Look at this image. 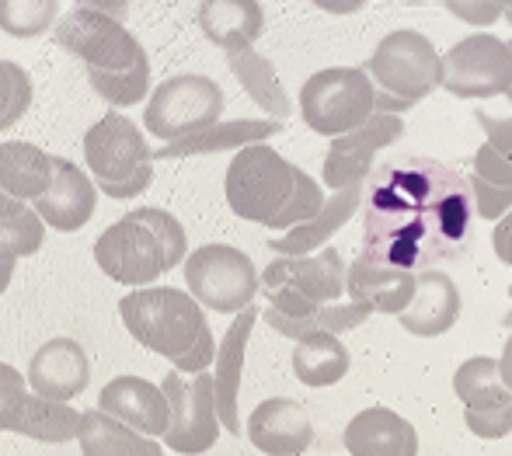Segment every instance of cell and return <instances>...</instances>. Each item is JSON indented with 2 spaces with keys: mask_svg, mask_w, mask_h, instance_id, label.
Segmentation results:
<instances>
[{
  "mask_svg": "<svg viewBox=\"0 0 512 456\" xmlns=\"http://www.w3.org/2000/svg\"><path fill=\"white\" fill-rule=\"evenodd\" d=\"M471 182L432 157H401L373 171L363 195L359 258L422 272L450 262L471 241Z\"/></svg>",
  "mask_w": 512,
  "mask_h": 456,
  "instance_id": "cell-1",
  "label": "cell"
},
{
  "mask_svg": "<svg viewBox=\"0 0 512 456\" xmlns=\"http://www.w3.org/2000/svg\"><path fill=\"white\" fill-rule=\"evenodd\" d=\"M119 317L136 345L178 363L209 328L206 307L192 293L171 286H143L119 300Z\"/></svg>",
  "mask_w": 512,
  "mask_h": 456,
  "instance_id": "cell-2",
  "label": "cell"
},
{
  "mask_svg": "<svg viewBox=\"0 0 512 456\" xmlns=\"http://www.w3.org/2000/svg\"><path fill=\"white\" fill-rule=\"evenodd\" d=\"M84 161L98 192L115 202L140 199L154 182V150L147 143V129L126 119L119 108H108L95 126H88Z\"/></svg>",
  "mask_w": 512,
  "mask_h": 456,
  "instance_id": "cell-3",
  "label": "cell"
},
{
  "mask_svg": "<svg viewBox=\"0 0 512 456\" xmlns=\"http://www.w3.org/2000/svg\"><path fill=\"white\" fill-rule=\"evenodd\" d=\"M363 70L380 91V112L401 115L439 88L443 56L436 53L429 35L415 32V28H398L377 42Z\"/></svg>",
  "mask_w": 512,
  "mask_h": 456,
  "instance_id": "cell-4",
  "label": "cell"
},
{
  "mask_svg": "<svg viewBox=\"0 0 512 456\" xmlns=\"http://www.w3.org/2000/svg\"><path fill=\"white\" fill-rule=\"evenodd\" d=\"M297 178V164H290L269 143L241 147L227 168V182H223L230 213L272 230L297 192Z\"/></svg>",
  "mask_w": 512,
  "mask_h": 456,
  "instance_id": "cell-5",
  "label": "cell"
},
{
  "mask_svg": "<svg viewBox=\"0 0 512 456\" xmlns=\"http://www.w3.org/2000/svg\"><path fill=\"white\" fill-rule=\"evenodd\" d=\"M380 112V91L363 67H324L300 88V115L317 136L349 133Z\"/></svg>",
  "mask_w": 512,
  "mask_h": 456,
  "instance_id": "cell-6",
  "label": "cell"
},
{
  "mask_svg": "<svg viewBox=\"0 0 512 456\" xmlns=\"http://www.w3.org/2000/svg\"><path fill=\"white\" fill-rule=\"evenodd\" d=\"M223 115V91L206 74H175L161 81L143 108V129L161 143H178L216 126Z\"/></svg>",
  "mask_w": 512,
  "mask_h": 456,
  "instance_id": "cell-7",
  "label": "cell"
},
{
  "mask_svg": "<svg viewBox=\"0 0 512 456\" xmlns=\"http://www.w3.org/2000/svg\"><path fill=\"white\" fill-rule=\"evenodd\" d=\"M185 286L213 314H241L255 303L262 275L234 244H203L185 258Z\"/></svg>",
  "mask_w": 512,
  "mask_h": 456,
  "instance_id": "cell-8",
  "label": "cell"
},
{
  "mask_svg": "<svg viewBox=\"0 0 512 456\" xmlns=\"http://www.w3.org/2000/svg\"><path fill=\"white\" fill-rule=\"evenodd\" d=\"M53 39L91 70H133L147 60V49L129 32L126 21L91 7H70L67 14H60Z\"/></svg>",
  "mask_w": 512,
  "mask_h": 456,
  "instance_id": "cell-9",
  "label": "cell"
},
{
  "mask_svg": "<svg viewBox=\"0 0 512 456\" xmlns=\"http://www.w3.org/2000/svg\"><path fill=\"white\" fill-rule=\"evenodd\" d=\"M161 390L171 404V425L164 432V446L178 456H203L220 439V408H216V380L213 369L203 373H178L171 369L164 376Z\"/></svg>",
  "mask_w": 512,
  "mask_h": 456,
  "instance_id": "cell-10",
  "label": "cell"
},
{
  "mask_svg": "<svg viewBox=\"0 0 512 456\" xmlns=\"http://www.w3.org/2000/svg\"><path fill=\"white\" fill-rule=\"evenodd\" d=\"M95 265L112 282L133 289L154 286L164 272H171L168 248L157 237V230L150 227L143 209H133L108 230H102V237L95 241Z\"/></svg>",
  "mask_w": 512,
  "mask_h": 456,
  "instance_id": "cell-11",
  "label": "cell"
},
{
  "mask_svg": "<svg viewBox=\"0 0 512 456\" xmlns=\"http://www.w3.org/2000/svg\"><path fill=\"white\" fill-rule=\"evenodd\" d=\"M439 88L453 98H499L512 88V53L509 42L492 32H474L460 39L443 56Z\"/></svg>",
  "mask_w": 512,
  "mask_h": 456,
  "instance_id": "cell-12",
  "label": "cell"
},
{
  "mask_svg": "<svg viewBox=\"0 0 512 456\" xmlns=\"http://www.w3.org/2000/svg\"><path fill=\"white\" fill-rule=\"evenodd\" d=\"M405 119L391 112H377L370 122L349 129V133L335 136L324 157V185L331 192H342V188L366 185V178L373 175V161L384 147L398 143L405 136Z\"/></svg>",
  "mask_w": 512,
  "mask_h": 456,
  "instance_id": "cell-13",
  "label": "cell"
},
{
  "mask_svg": "<svg viewBox=\"0 0 512 456\" xmlns=\"http://www.w3.org/2000/svg\"><path fill=\"white\" fill-rule=\"evenodd\" d=\"M25 380L32 394L49 397V401L70 404L81 397L91 383V359L81 342L74 338H49L32 352L25 369Z\"/></svg>",
  "mask_w": 512,
  "mask_h": 456,
  "instance_id": "cell-14",
  "label": "cell"
},
{
  "mask_svg": "<svg viewBox=\"0 0 512 456\" xmlns=\"http://www.w3.org/2000/svg\"><path fill=\"white\" fill-rule=\"evenodd\" d=\"M49 230L56 234H77L88 227L98 206V185L88 171H81L67 157H53V185L46 195L32 202Z\"/></svg>",
  "mask_w": 512,
  "mask_h": 456,
  "instance_id": "cell-15",
  "label": "cell"
},
{
  "mask_svg": "<svg viewBox=\"0 0 512 456\" xmlns=\"http://www.w3.org/2000/svg\"><path fill=\"white\" fill-rule=\"evenodd\" d=\"M98 411H105L115 422L129 425V429L143 432L150 439H164V432L171 425L168 394L157 383L133 373H122L105 383L102 394H98Z\"/></svg>",
  "mask_w": 512,
  "mask_h": 456,
  "instance_id": "cell-16",
  "label": "cell"
},
{
  "mask_svg": "<svg viewBox=\"0 0 512 456\" xmlns=\"http://www.w3.org/2000/svg\"><path fill=\"white\" fill-rule=\"evenodd\" d=\"M345 258L335 248H321L314 255L283 258L265 265L262 286H286L314 303H338L345 296Z\"/></svg>",
  "mask_w": 512,
  "mask_h": 456,
  "instance_id": "cell-17",
  "label": "cell"
},
{
  "mask_svg": "<svg viewBox=\"0 0 512 456\" xmlns=\"http://www.w3.org/2000/svg\"><path fill=\"white\" fill-rule=\"evenodd\" d=\"M251 446L265 456H304L314 443L307 411L290 397H265L244 422Z\"/></svg>",
  "mask_w": 512,
  "mask_h": 456,
  "instance_id": "cell-18",
  "label": "cell"
},
{
  "mask_svg": "<svg viewBox=\"0 0 512 456\" xmlns=\"http://www.w3.org/2000/svg\"><path fill=\"white\" fill-rule=\"evenodd\" d=\"M460 310H464V300H460L457 282L443 269H422L415 272V296L398 314V321L415 338H439L460 321Z\"/></svg>",
  "mask_w": 512,
  "mask_h": 456,
  "instance_id": "cell-19",
  "label": "cell"
},
{
  "mask_svg": "<svg viewBox=\"0 0 512 456\" xmlns=\"http://www.w3.org/2000/svg\"><path fill=\"white\" fill-rule=\"evenodd\" d=\"M262 310L251 303L241 314H234L227 335H223L220 349H216V363H213V380H216V408H220V422L230 436H241L244 425L237 415V397H241V376H244V356H248V342L251 331H255Z\"/></svg>",
  "mask_w": 512,
  "mask_h": 456,
  "instance_id": "cell-20",
  "label": "cell"
},
{
  "mask_svg": "<svg viewBox=\"0 0 512 456\" xmlns=\"http://www.w3.org/2000/svg\"><path fill=\"white\" fill-rule=\"evenodd\" d=\"M366 188H342V192H331L328 202L321 206V213L310 216L307 223H297V227L283 230L279 237H272L269 248L283 258H300V255H314V251L328 248V241L338 234V230L349 223V216L363 206Z\"/></svg>",
  "mask_w": 512,
  "mask_h": 456,
  "instance_id": "cell-21",
  "label": "cell"
},
{
  "mask_svg": "<svg viewBox=\"0 0 512 456\" xmlns=\"http://www.w3.org/2000/svg\"><path fill=\"white\" fill-rule=\"evenodd\" d=\"M349 456H418V432L391 408H366L345 425Z\"/></svg>",
  "mask_w": 512,
  "mask_h": 456,
  "instance_id": "cell-22",
  "label": "cell"
},
{
  "mask_svg": "<svg viewBox=\"0 0 512 456\" xmlns=\"http://www.w3.org/2000/svg\"><path fill=\"white\" fill-rule=\"evenodd\" d=\"M345 296L352 303H363L373 314H394L411 303L415 296V272L391 269V265L370 262V258H356L345 275Z\"/></svg>",
  "mask_w": 512,
  "mask_h": 456,
  "instance_id": "cell-23",
  "label": "cell"
},
{
  "mask_svg": "<svg viewBox=\"0 0 512 456\" xmlns=\"http://www.w3.org/2000/svg\"><path fill=\"white\" fill-rule=\"evenodd\" d=\"M283 133L279 119H220L216 126L203 129L189 140L168 143L154 150V161H178V157H203V154H227L251 143H269L272 136Z\"/></svg>",
  "mask_w": 512,
  "mask_h": 456,
  "instance_id": "cell-24",
  "label": "cell"
},
{
  "mask_svg": "<svg viewBox=\"0 0 512 456\" xmlns=\"http://www.w3.org/2000/svg\"><path fill=\"white\" fill-rule=\"evenodd\" d=\"M203 35L223 53L255 46L265 32V7L258 0H203L196 11Z\"/></svg>",
  "mask_w": 512,
  "mask_h": 456,
  "instance_id": "cell-25",
  "label": "cell"
},
{
  "mask_svg": "<svg viewBox=\"0 0 512 456\" xmlns=\"http://www.w3.org/2000/svg\"><path fill=\"white\" fill-rule=\"evenodd\" d=\"M53 185V154L28 140L0 143V188L18 202H35Z\"/></svg>",
  "mask_w": 512,
  "mask_h": 456,
  "instance_id": "cell-26",
  "label": "cell"
},
{
  "mask_svg": "<svg viewBox=\"0 0 512 456\" xmlns=\"http://www.w3.org/2000/svg\"><path fill=\"white\" fill-rule=\"evenodd\" d=\"M227 67L234 74V81L241 84V91H248V98L269 119H290V94H286L269 56H262L255 46H241L227 53Z\"/></svg>",
  "mask_w": 512,
  "mask_h": 456,
  "instance_id": "cell-27",
  "label": "cell"
},
{
  "mask_svg": "<svg viewBox=\"0 0 512 456\" xmlns=\"http://www.w3.org/2000/svg\"><path fill=\"white\" fill-rule=\"evenodd\" d=\"M370 317H373L370 307L352 303V300L324 303V307L310 310V314H304V317H286L272 307L262 310V321L269 324L276 335L290 338V342H300V338H310V335H345V331L366 324Z\"/></svg>",
  "mask_w": 512,
  "mask_h": 456,
  "instance_id": "cell-28",
  "label": "cell"
},
{
  "mask_svg": "<svg viewBox=\"0 0 512 456\" xmlns=\"http://www.w3.org/2000/svg\"><path fill=\"white\" fill-rule=\"evenodd\" d=\"M81 456H168L157 446V439L115 422L112 415L91 408L81 411Z\"/></svg>",
  "mask_w": 512,
  "mask_h": 456,
  "instance_id": "cell-29",
  "label": "cell"
},
{
  "mask_svg": "<svg viewBox=\"0 0 512 456\" xmlns=\"http://www.w3.org/2000/svg\"><path fill=\"white\" fill-rule=\"evenodd\" d=\"M293 376H297L304 387H335L338 380H345V373L352 369V356L345 349L342 335H310L300 338L293 345L290 356Z\"/></svg>",
  "mask_w": 512,
  "mask_h": 456,
  "instance_id": "cell-30",
  "label": "cell"
},
{
  "mask_svg": "<svg viewBox=\"0 0 512 456\" xmlns=\"http://www.w3.org/2000/svg\"><path fill=\"white\" fill-rule=\"evenodd\" d=\"M453 394L460 397L467 411H492L512 404V390L502 380L499 359L492 356H471L453 373Z\"/></svg>",
  "mask_w": 512,
  "mask_h": 456,
  "instance_id": "cell-31",
  "label": "cell"
},
{
  "mask_svg": "<svg viewBox=\"0 0 512 456\" xmlns=\"http://www.w3.org/2000/svg\"><path fill=\"white\" fill-rule=\"evenodd\" d=\"M60 21V0H0V32L11 39H39Z\"/></svg>",
  "mask_w": 512,
  "mask_h": 456,
  "instance_id": "cell-32",
  "label": "cell"
},
{
  "mask_svg": "<svg viewBox=\"0 0 512 456\" xmlns=\"http://www.w3.org/2000/svg\"><path fill=\"white\" fill-rule=\"evenodd\" d=\"M88 81L98 98L108 101L112 108L140 105L150 94V60H143L140 67H133V70H91L88 67Z\"/></svg>",
  "mask_w": 512,
  "mask_h": 456,
  "instance_id": "cell-33",
  "label": "cell"
},
{
  "mask_svg": "<svg viewBox=\"0 0 512 456\" xmlns=\"http://www.w3.org/2000/svg\"><path fill=\"white\" fill-rule=\"evenodd\" d=\"M46 230L49 227L42 223V216L35 213L32 202H21L11 216L0 220V244L18 258L39 255L42 244H46Z\"/></svg>",
  "mask_w": 512,
  "mask_h": 456,
  "instance_id": "cell-34",
  "label": "cell"
},
{
  "mask_svg": "<svg viewBox=\"0 0 512 456\" xmlns=\"http://www.w3.org/2000/svg\"><path fill=\"white\" fill-rule=\"evenodd\" d=\"M32 77L14 60H0V133L18 126L25 112L32 108Z\"/></svg>",
  "mask_w": 512,
  "mask_h": 456,
  "instance_id": "cell-35",
  "label": "cell"
},
{
  "mask_svg": "<svg viewBox=\"0 0 512 456\" xmlns=\"http://www.w3.org/2000/svg\"><path fill=\"white\" fill-rule=\"evenodd\" d=\"M28 401H32V387L25 373L0 363V432H18Z\"/></svg>",
  "mask_w": 512,
  "mask_h": 456,
  "instance_id": "cell-36",
  "label": "cell"
},
{
  "mask_svg": "<svg viewBox=\"0 0 512 456\" xmlns=\"http://www.w3.org/2000/svg\"><path fill=\"white\" fill-rule=\"evenodd\" d=\"M328 202V195H324V188L314 182V178L307 175L304 168H300V178H297V192H293L290 206H286V213L276 220V227L272 230H290L297 227V223H307L310 216L321 213V206Z\"/></svg>",
  "mask_w": 512,
  "mask_h": 456,
  "instance_id": "cell-37",
  "label": "cell"
},
{
  "mask_svg": "<svg viewBox=\"0 0 512 456\" xmlns=\"http://www.w3.org/2000/svg\"><path fill=\"white\" fill-rule=\"evenodd\" d=\"M140 209H143V216L150 220V227L157 230V237L164 241V248H168L171 269L185 265V258H189V234H185L182 220H178V216H171L168 209H157V206H140Z\"/></svg>",
  "mask_w": 512,
  "mask_h": 456,
  "instance_id": "cell-38",
  "label": "cell"
},
{
  "mask_svg": "<svg viewBox=\"0 0 512 456\" xmlns=\"http://www.w3.org/2000/svg\"><path fill=\"white\" fill-rule=\"evenodd\" d=\"M467 182H471V195H474V213H478L481 220L499 223L502 216L512 209V188L492 185V182H485V178H478V175H471Z\"/></svg>",
  "mask_w": 512,
  "mask_h": 456,
  "instance_id": "cell-39",
  "label": "cell"
},
{
  "mask_svg": "<svg viewBox=\"0 0 512 456\" xmlns=\"http://www.w3.org/2000/svg\"><path fill=\"white\" fill-rule=\"evenodd\" d=\"M443 7L471 28H492L506 14V0H443Z\"/></svg>",
  "mask_w": 512,
  "mask_h": 456,
  "instance_id": "cell-40",
  "label": "cell"
},
{
  "mask_svg": "<svg viewBox=\"0 0 512 456\" xmlns=\"http://www.w3.org/2000/svg\"><path fill=\"white\" fill-rule=\"evenodd\" d=\"M464 425L478 439H506L512 432V404L492 411H467L464 408Z\"/></svg>",
  "mask_w": 512,
  "mask_h": 456,
  "instance_id": "cell-41",
  "label": "cell"
},
{
  "mask_svg": "<svg viewBox=\"0 0 512 456\" xmlns=\"http://www.w3.org/2000/svg\"><path fill=\"white\" fill-rule=\"evenodd\" d=\"M474 175L492 185L512 188V161H506L492 143H481L478 154H474Z\"/></svg>",
  "mask_w": 512,
  "mask_h": 456,
  "instance_id": "cell-42",
  "label": "cell"
},
{
  "mask_svg": "<svg viewBox=\"0 0 512 456\" xmlns=\"http://www.w3.org/2000/svg\"><path fill=\"white\" fill-rule=\"evenodd\" d=\"M216 349H220V342H216L213 328H206L203 335H199V342L192 345L178 363H171V369H178V373H203V369H213Z\"/></svg>",
  "mask_w": 512,
  "mask_h": 456,
  "instance_id": "cell-43",
  "label": "cell"
},
{
  "mask_svg": "<svg viewBox=\"0 0 512 456\" xmlns=\"http://www.w3.org/2000/svg\"><path fill=\"white\" fill-rule=\"evenodd\" d=\"M478 122L485 129V143H492L506 161H512V115H485L478 112Z\"/></svg>",
  "mask_w": 512,
  "mask_h": 456,
  "instance_id": "cell-44",
  "label": "cell"
},
{
  "mask_svg": "<svg viewBox=\"0 0 512 456\" xmlns=\"http://www.w3.org/2000/svg\"><path fill=\"white\" fill-rule=\"evenodd\" d=\"M492 248H495V255H499V262L512 269V209H509L506 216H502L499 223H495V230H492Z\"/></svg>",
  "mask_w": 512,
  "mask_h": 456,
  "instance_id": "cell-45",
  "label": "cell"
},
{
  "mask_svg": "<svg viewBox=\"0 0 512 456\" xmlns=\"http://www.w3.org/2000/svg\"><path fill=\"white\" fill-rule=\"evenodd\" d=\"M77 7H91V11L112 14V18L126 21L129 18V0H74Z\"/></svg>",
  "mask_w": 512,
  "mask_h": 456,
  "instance_id": "cell-46",
  "label": "cell"
},
{
  "mask_svg": "<svg viewBox=\"0 0 512 456\" xmlns=\"http://www.w3.org/2000/svg\"><path fill=\"white\" fill-rule=\"evenodd\" d=\"M314 7H321V11H328V14H356V11H363L370 0H310Z\"/></svg>",
  "mask_w": 512,
  "mask_h": 456,
  "instance_id": "cell-47",
  "label": "cell"
},
{
  "mask_svg": "<svg viewBox=\"0 0 512 456\" xmlns=\"http://www.w3.org/2000/svg\"><path fill=\"white\" fill-rule=\"evenodd\" d=\"M14 269H18V255H11V251H0V296H4V289L11 286Z\"/></svg>",
  "mask_w": 512,
  "mask_h": 456,
  "instance_id": "cell-48",
  "label": "cell"
},
{
  "mask_svg": "<svg viewBox=\"0 0 512 456\" xmlns=\"http://www.w3.org/2000/svg\"><path fill=\"white\" fill-rule=\"evenodd\" d=\"M499 369H502V380H506V387L512 390V331H509L506 345H502V356H499Z\"/></svg>",
  "mask_w": 512,
  "mask_h": 456,
  "instance_id": "cell-49",
  "label": "cell"
},
{
  "mask_svg": "<svg viewBox=\"0 0 512 456\" xmlns=\"http://www.w3.org/2000/svg\"><path fill=\"white\" fill-rule=\"evenodd\" d=\"M18 206H21V202L14 199V195H7L4 188H0V220H4V216H11V213H14V209H18Z\"/></svg>",
  "mask_w": 512,
  "mask_h": 456,
  "instance_id": "cell-50",
  "label": "cell"
},
{
  "mask_svg": "<svg viewBox=\"0 0 512 456\" xmlns=\"http://www.w3.org/2000/svg\"><path fill=\"white\" fill-rule=\"evenodd\" d=\"M502 324H506V331H512V310H509L506 317H502Z\"/></svg>",
  "mask_w": 512,
  "mask_h": 456,
  "instance_id": "cell-51",
  "label": "cell"
},
{
  "mask_svg": "<svg viewBox=\"0 0 512 456\" xmlns=\"http://www.w3.org/2000/svg\"><path fill=\"white\" fill-rule=\"evenodd\" d=\"M509 53H512V42H509ZM506 98H509V101H512V88H509V91H506Z\"/></svg>",
  "mask_w": 512,
  "mask_h": 456,
  "instance_id": "cell-52",
  "label": "cell"
},
{
  "mask_svg": "<svg viewBox=\"0 0 512 456\" xmlns=\"http://www.w3.org/2000/svg\"><path fill=\"white\" fill-rule=\"evenodd\" d=\"M506 11H512V0H506Z\"/></svg>",
  "mask_w": 512,
  "mask_h": 456,
  "instance_id": "cell-53",
  "label": "cell"
},
{
  "mask_svg": "<svg viewBox=\"0 0 512 456\" xmlns=\"http://www.w3.org/2000/svg\"><path fill=\"white\" fill-rule=\"evenodd\" d=\"M509 300H512V286H509Z\"/></svg>",
  "mask_w": 512,
  "mask_h": 456,
  "instance_id": "cell-54",
  "label": "cell"
}]
</instances>
